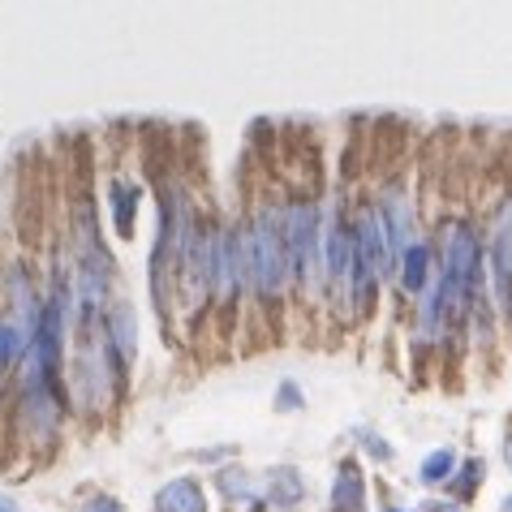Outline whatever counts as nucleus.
Returning a JSON list of instances; mask_svg holds the SVG:
<instances>
[{
  "instance_id": "nucleus-6",
  "label": "nucleus",
  "mask_w": 512,
  "mask_h": 512,
  "mask_svg": "<svg viewBox=\"0 0 512 512\" xmlns=\"http://www.w3.org/2000/svg\"><path fill=\"white\" fill-rule=\"evenodd\" d=\"M155 508L160 512H207L203 487H198L194 478H177V482H168V487L155 495Z\"/></svg>"
},
{
  "instance_id": "nucleus-1",
  "label": "nucleus",
  "mask_w": 512,
  "mask_h": 512,
  "mask_svg": "<svg viewBox=\"0 0 512 512\" xmlns=\"http://www.w3.org/2000/svg\"><path fill=\"white\" fill-rule=\"evenodd\" d=\"M246 272L250 289L263 297H276L284 280L293 276V254H289V224H284V207H263L254 224L246 229Z\"/></svg>"
},
{
  "instance_id": "nucleus-3",
  "label": "nucleus",
  "mask_w": 512,
  "mask_h": 512,
  "mask_svg": "<svg viewBox=\"0 0 512 512\" xmlns=\"http://www.w3.org/2000/svg\"><path fill=\"white\" fill-rule=\"evenodd\" d=\"M323 272L332 280V289H345L349 276H353V229L345 224L340 211L323 229Z\"/></svg>"
},
{
  "instance_id": "nucleus-5",
  "label": "nucleus",
  "mask_w": 512,
  "mask_h": 512,
  "mask_svg": "<svg viewBox=\"0 0 512 512\" xmlns=\"http://www.w3.org/2000/svg\"><path fill=\"white\" fill-rule=\"evenodd\" d=\"M366 487H362V469L345 461L336 469V487H332V512H366Z\"/></svg>"
},
{
  "instance_id": "nucleus-13",
  "label": "nucleus",
  "mask_w": 512,
  "mask_h": 512,
  "mask_svg": "<svg viewBox=\"0 0 512 512\" xmlns=\"http://www.w3.org/2000/svg\"><path fill=\"white\" fill-rule=\"evenodd\" d=\"M82 512H121V508H117V500H108V495H99V500H91V504L82 508Z\"/></svg>"
},
{
  "instance_id": "nucleus-9",
  "label": "nucleus",
  "mask_w": 512,
  "mask_h": 512,
  "mask_svg": "<svg viewBox=\"0 0 512 512\" xmlns=\"http://www.w3.org/2000/svg\"><path fill=\"white\" fill-rule=\"evenodd\" d=\"M401 284H405V293H422V284H426V267H431V250L422 246V241H414V246L405 250V259H401Z\"/></svg>"
},
{
  "instance_id": "nucleus-15",
  "label": "nucleus",
  "mask_w": 512,
  "mask_h": 512,
  "mask_svg": "<svg viewBox=\"0 0 512 512\" xmlns=\"http://www.w3.org/2000/svg\"><path fill=\"white\" fill-rule=\"evenodd\" d=\"M0 512H18V504H13L9 495H0Z\"/></svg>"
},
{
  "instance_id": "nucleus-7",
  "label": "nucleus",
  "mask_w": 512,
  "mask_h": 512,
  "mask_svg": "<svg viewBox=\"0 0 512 512\" xmlns=\"http://www.w3.org/2000/svg\"><path fill=\"white\" fill-rule=\"evenodd\" d=\"M263 495H267V504H276V508H293L306 495V487L293 469H272L267 482H263Z\"/></svg>"
},
{
  "instance_id": "nucleus-10",
  "label": "nucleus",
  "mask_w": 512,
  "mask_h": 512,
  "mask_svg": "<svg viewBox=\"0 0 512 512\" xmlns=\"http://www.w3.org/2000/svg\"><path fill=\"white\" fill-rule=\"evenodd\" d=\"M112 211H117V233L130 237L134 233V216H138V186L117 181V186H112Z\"/></svg>"
},
{
  "instance_id": "nucleus-11",
  "label": "nucleus",
  "mask_w": 512,
  "mask_h": 512,
  "mask_svg": "<svg viewBox=\"0 0 512 512\" xmlns=\"http://www.w3.org/2000/svg\"><path fill=\"white\" fill-rule=\"evenodd\" d=\"M452 474V452L444 448V452H431V457H426V465H422V478L426 482H435V478H448Z\"/></svg>"
},
{
  "instance_id": "nucleus-12",
  "label": "nucleus",
  "mask_w": 512,
  "mask_h": 512,
  "mask_svg": "<svg viewBox=\"0 0 512 512\" xmlns=\"http://www.w3.org/2000/svg\"><path fill=\"white\" fill-rule=\"evenodd\" d=\"M18 349H22V336L13 332V327H0V366H9L18 358Z\"/></svg>"
},
{
  "instance_id": "nucleus-16",
  "label": "nucleus",
  "mask_w": 512,
  "mask_h": 512,
  "mask_svg": "<svg viewBox=\"0 0 512 512\" xmlns=\"http://www.w3.org/2000/svg\"><path fill=\"white\" fill-rule=\"evenodd\" d=\"M504 512H512V500H508V508H504Z\"/></svg>"
},
{
  "instance_id": "nucleus-8",
  "label": "nucleus",
  "mask_w": 512,
  "mask_h": 512,
  "mask_svg": "<svg viewBox=\"0 0 512 512\" xmlns=\"http://www.w3.org/2000/svg\"><path fill=\"white\" fill-rule=\"evenodd\" d=\"M108 332H112V345H117V358H121V362H130V358H134V349H138V336H134V310H130V306H112Z\"/></svg>"
},
{
  "instance_id": "nucleus-14",
  "label": "nucleus",
  "mask_w": 512,
  "mask_h": 512,
  "mask_svg": "<svg viewBox=\"0 0 512 512\" xmlns=\"http://www.w3.org/2000/svg\"><path fill=\"white\" fill-rule=\"evenodd\" d=\"M297 405V388H293V383H284V388H280V409H293Z\"/></svg>"
},
{
  "instance_id": "nucleus-4",
  "label": "nucleus",
  "mask_w": 512,
  "mask_h": 512,
  "mask_svg": "<svg viewBox=\"0 0 512 512\" xmlns=\"http://www.w3.org/2000/svg\"><path fill=\"white\" fill-rule=\"evenodd\" d=\"M491 267H495V297H500V310L512 319V207H508V216L500 220V229H495Z\"/></svg>"
},
{
  "instance_id": "nucleus-2",
  "label": "nucleus",
  "mask_w": 512,
  "mask_h": 512,
  "mask_svg": "<svg viewBox=\"0 0 512 512\" xmlns=\"http://www.w3.org/2000/svg\"><path fill=\"white\" fill-rule=\"evenodd\" d=\"M284 224H289V254H293V276H319L323 267V250H319V207L302 198V203L284 207Z\"/></svg>"
},
{
  "instance_id": "nucleus-17",
  "label": "nucleus",
  "mask_w": 512,
  "mask_h": 512,
  "mask_svg": "<svg viewBox=\"0 0 512 512\" xmlns=\"http://www.w3.org/2000/svg\"><path fill=\"white\" fill-rule=\"evenodd\" d=\"M388 512H401V508H388Z\"/></svg>"
}]
</instances>
